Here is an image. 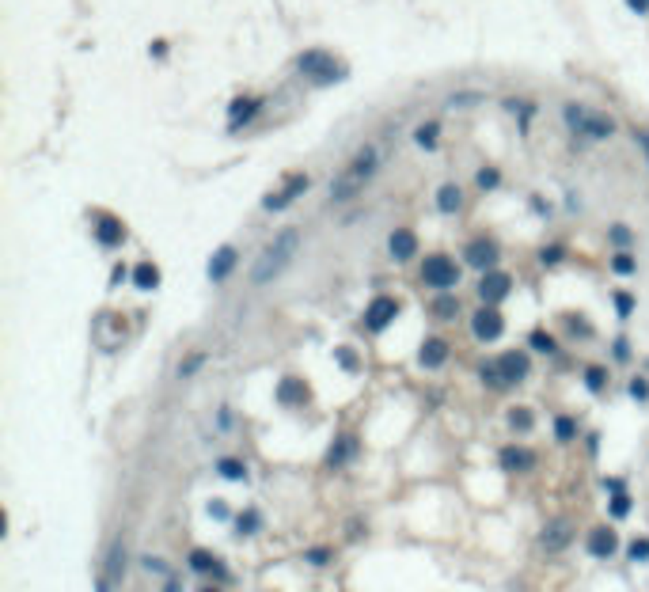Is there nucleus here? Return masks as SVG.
<instances>
[{
  "label": "nucleus",
  "mask_w": 649,
  "mask_h": 592,
  "mask_svg": "<svg viewBox=\"0 0 649 592\" xmlns=\"http://www.w3.org/2000/svg\"><path fill=\"white\" fill-rule=\"evenodd\" d=\"M630 8H634V12H649V0H627Z\"/></svg>",
  "instance_id": "46"
},
{
  "label": "nucleus",
  "mask_w": 649,
  "mask_h": 592,
  "mask_svg": "<svg viewBox=\"0 0 649 592\" xmlns=\"http://www.w3.org/2000/svg\"><path fill=\"white\" fill-rule=\"evenodd\" d=\"M145 570H152V573H167V566L159 558H145Z\"/></svg>",
  "instance_id": "43"
},
{
  "label": "nucleus",
  "mask_w": 649,
  "mask_h": 592,
  "mask_svg": "<svg viewBox=\"0 0 649 592\" xmlns=\"http://www.w3.org/2000/svg\"><path fill=\"white\" fill-rule=\"evenodd\" d=\"M433 312H437L440 319H452V315L459 312V304H456L452 296H437V304H433Z\"/></svg>",
  "instance_id": "28"
},
{
  "label": "nucleus",
  "mask_w": 649,
  "mask_h": 592,
  "mask_svg": "<svg viewBox=\"0 0 649 592\" xmlns=\"http://www.w3.org/2000/svg\"><path fill=\"white\" fill-rule=\"evenodd\" d=\"M232 270H236V247H221L216 251V255L209 258V277L213 281H224L232 274Z\"/></svg>",
  "instance_id": "15"
},
{
  "label": "nucleus",
  "mask_w": 649,
  "mask_h": 592,
  "mask_svg": "<svg viewBox=\"0 0 649 592\" xmlns=\"http://www.w3.org/2000/svg\"><path fill=\"white\" fill-rule=\"evenodd\" d=\"M421 277H426V285H433V289H452L459 281V270L448 255H429L426 266H421Z\"/></svg>",
  "instance_id": "4"
},
{
  "label": "nucleus",
  "mask_w": 649,
  "mask_h": 592,
  "mask_svg": "<svg viewBox=\"0 0 649 592\" xmlns=\"http://www.w3.org/2000/svg\"><path fill=\"white\" fill-rule=\"evenodd\" d=\"M630 395H634L638 402L649 399V383H645V380H630Z\"/></svg>",
  "instance_id": "36"
},
{
  "label": "nucleus",
  "mask_w": 649,
  "mask_h": 592,
  "mask_svg": "<svg viewBox=\"0 0 649 592\" xmlns=\"http://www.w3.org/2000/svg\"><path fill=\"white\" fill-rule=\"evenodd\" d=\"M258 528V516H243L240 520V532H255Z\"/></svg>",
  "instance_id": "42"
},
{
  "label": "nucleus",
  "mask_w": 649,
  "mask_h": 592,
  "mask_svg": "<svg viewBox=\"0 0 649 592\" xmlns=\"http://www.w3.org/2000/svg\"><path fill=\"white\" fill-rule=\"evenodd\" d=\"M509 289H513V277L501 274V270H490V274H483V281H478V296H483L490 308L497 304V300L509 296Z\"/></svg>",
  "instance_id": "7"
},
{
  "label": "nucleus",
  "mask_w": 649,
  "mask_h": 592,
  "mask_svg": "<svg viewBox=\"0 0 649 592\" xmlns=\"http://www.w3.org/2000/svg\"><path fill=\"white\" fill-rule=\"evenodd\" d=\"M467 262H471L475 270H483V274H490L494 262H497V247L486 243V239H475L471 247H467Z\"/></svg>",
  "instance_id": "12"
},
{
  "label": "nucleus",
  "mask_w": 649,
  "mask_h": 592,
  "mask_svg": "<svg viewBox=\"0 0 649 592\" xmlns=\"http://www.w3.org/2000/svg\"><path fill=\"white\" fill-rule=\"evenodd\" d=\"M190 566L197 573H221V562H216L209 551H190Z\"/></svg>",
  "instance_id": "24"
},
{
  "label": "nucleus",
  "mask_w": 649,
  "mask_h": 592,
  "mask_svg": "<svg viewBox=\"0 0 649 592\" xmlns=\"http://www.w3.org/2000/svg\"><path fill=\"white\" fill-rule=\"evenodd\" d=\"M202 361H205V357H202V353H194V357H190V361H186L178 372H183V376H190V372H197V369H202Z\"/></svg>",
  "instance_id": "40"
},
{
  "label": "nucleus",
  "mask_w": 649,
  "mask_h": 592,
  "mask_svg": "<svg viewBox=\"0 0 649 592\" xmlns=\"http://www.w3.org/2000/svg\"><path fill=\"white\" fill-rule=\"evenodd\" d=\"M459 205H464V194H459V186L448 183V186H440V190H437V209H440V213H456Z\"/></svg>",
  "instance_id": "20"
},
{
  "label": "nucleus",
  "mask_w": 649,
  "mask_h": 592,
  "mask_svg": "<svg viewBox=\"0 0 649 592\" xmlns=\"http://www.w3.org/2000/svg\"><path fill=\"white\" fill-rule=\"evenodd\" d=\"M554 429H558V437H562V440H573V433H577L573 418H558V426H554Z\"/></svg>",
  "instance_id": "32"
},
{
  "label": "nucleus",
  "mask_w": 649,
  "mask_h": 592,
  "mask_svg": "<svg viewBox=\"0 0 649 592\" xmlns=\"http://www.w3.org/2000/svg\"><path fill=\"white\" fill-rule=\"evenodd\" d=\"M205 592H209V588H205Z\"/></svg>",
  "instance_id": "49"
},
{
  "label": "nucleus",
  "mask_w": 649,
  "mask_h": 592,
  "mask_svg": "<svg viewBox=\"0 0 649 592\" xmlns=\"http://www.w3.org/2000/svg\"><path fill=\"white\" fill-rule=\"evenodd\" d=\"M96 239L103 247H118V243L126 239V228H122V221H114V217H99L96 221Z\"/></svg>",
  "instance_id": "14"
},
{
  "label": "nucleus",
  "mask_w": 649,
  "mask_h": 592,
  "mask_svg": "<svg viewBox=\"0 0 649 592\" xmlns=\"http://www.w3.org/2000/svg\"><path fill=\"white\" fill-rule=\"evenodd\" d=\"M395 315H399V300L376 296L372 304H369V312H365V327H369V331H383V327H388Z\"/></svg>",
  "instance_id": "9"
},
{
  "label": "nucleus",
  "mask_w": 649,
  "mask_h": 592,
  "mask_svg": "<svg viewBox=\"0 0 649 592\" xmlns=\"http://www.w3.org/2000/svg\"><path fill=\"white\" fill-rule=\"evenodd\" d=\"M566 121L573 129H581V133L596 137V140L615 133V121H611L608 114H592V110H585V107H566Z\"/></svg>",
  "instance_id": "3"
},
{
  "label": "nucleus",
  "mask_w": 649,
  "mask_h": 592,
  "mask_svg": "<svg viewBox=\"0 0 649 592\" xmlns=\"http://www.w3.org/2000/svg\"><path fill=\"white\" fill-rule=\"evenodd\" d=\"M611 270H615V274H634V258L630 255H615V262H611Z\"/></svg>",
  "instance_id": "31"
},
{
  "label": "nucleus",
  "mask_w": 649,
  "mask_h": 592,
  "mask_svg": "<svg viewBox=\"0 0 649 592\" xmlns=\"http://www.w3.org/2000/svg\"><path fill=\"white\" fill-rule=\"evenodd\" d=\"M562 258V247H551V251H543V262H558Z\"/></svg>",
  "instance_id": "45"
},
{
  "label": "nucleus",
  "mask_w": 649,
  "mask_h": 592,
  "mask_svg": "<svg viewBox=\"0 0 649 592\" xmlns=\"http://www.w3.org/2000/svg\"><path fill=\"white\" fill-rule=\"evenodd\" d=\"M478 186H483V190H486V186H497V171H494V167H483V171H478Z\"/></svg>",
  "instance_id": "37"
},
{
  "label": "nucleus",
  "mask_w": 649,
  "mask_h": 592,
  "mask_svg": "<svg viewBox=\"0 0 649 592\" xmlns=\"http://www.w3.org/2000/svg\"><path fill=\"white\" fill-rule=\"evenodd\" d=\"M532 346H535V350H547V353L554 350V342H551V334H543V331H535V334H532Z\"/></svg>",
  "instance_id": "35"
},
{
  "label": "nucleus",
  "mask_w": 649,
  "mask_h": 592,
  "mask_svg": "<svg viewBox=\"0 0 649 592\" xmlns=\"http://www.w3.org/2000/svg\"><path fill=\"white\" fill-rule=\"evenodd\" d=\"M611 239H615L619 247H630V232L623 228V224H615V228H611Z\"/></svg>",
  "instance_id": "39"
},
{
  "label": "nucleus",
  "mask_w": 649,
  "mask_h": 592,
  "mask_svg": "<svg viewBox=\"0 0 649 592\" xmlns=\"http://www.w3.org/2000/svg\"><path fill=\"white\" fill-rule=\"evenodd\" d=\"M258 107H262V99H247V103L236 99V103H232V129H240V121H247Z\"/></svg>",
  "instance_id": "23"
},
{
  "label": "nucleus",
  "mask_w": 649,
  "mask_h": 592,
  "mask_svg": "<svg viewBox=\"0 0 649 592\" xmlns=\"http://www.w3.org/2000/svg\"><path fill=\"white\" fill-rule=\"evenodd\" d=\"M133 285L137 289H156L159 285V270L152 266V262H140V266L133 270Z\"/></svg>",
  "instance_id": "22"
},
{
  "label": "nucleus",
  "mask_w": 649,
  "mask_h": 592,
  "mask_svg": "<svg viewBox=\"0 0 649 592\" xmlns=\"http://www.w3.org/2000/svg\"><path fill=\"white\" fill-rule=\"evenodd\" d=\"M471 331H475V338H483V342H494V338L505 331V319H501V312H497V308L486 304L483 312H475Z\"/></svg>",
  "instance_id": "8"
},
{
  "label": "nucleus",
  "mask_w": 649,
  "mask_h": 592,
  "mask_svg": "<svg viewBox=\"0 0 649 592\" xmlns=\"http://www.w3.org/2000/svg\"><path fill=\"white\" fill-rule=\"evenodd\" d=\"M630 558H649V539H634V547H630Z\"/></svg>",
  "instance_id": "38"
},
{
  "label": "nucleus",
  "mask_w": 649,
  "mask_h": 592,
  "mask_svg": "<svg viewBox=\"0 0 649 592\" xmlns=\"http://www.w3.org/2000/svg\"><path fill=\"white\" fill-rule=\"evenodd\" d=\"M296 247H300V232H296V228H285V232H281V236L258 255L255 270H251V281H255V285H266V281H274L281 270H285L289 262L296 258Z\"/></svg>",
  "instance_id": "1"
},
{
  "label": "nucleus",
  "mask_w": 649,
  "mask_h": 592,
  "mask_svg": "<svg viewBox=\"0 0 649 592\" xmlns=\"http://www.w3.org/2000/svg\"><path fill=\"white\" fill-rule=\"evenodd\" d=\"M388 247H391V255L399 258V262H407L414 251H418V239H414V232L407 228H399V232H391V239H388Z\"/></svg>",
  "instance_id": "16"
},
{
  "label": "nucleus",
  "mask_w": 649,
  "mask_h": 592,
  "mask_svg": "<svg viewBox=\"0 0 649 592\" xmlns=\"http://www.w3.org/2000/svg\"><path fill=\"white\" fill-rule=\"evenodd\" d=\"M300 72H304V77H312L315 84H331V80L342 77V69H338V65L327 58L323 50H308L304 58H300Z\"/></svg>",
  "instance_id": "5"
},
{
  "label": "nucleus",
  "mask_w": 649,
  "mask_h": 592,
  "mask_svg": "<svg viewBox=\"0 0 649 592\" xmlns=\"http://www.w3.org/2000/svg\"><path fill=\"white\" fill-rule=\"evenodd\" d=\"M627 509H630L627 494H615V497H611V516H627Z\"/></svg>",
  "instance_id": "33"
},
{
  "label": "nucleus",
  "mask_w": 649,
  "mask_h": 592,
  "mask_svg": "<svg viewBox=\"0 0 649 592\" xmlns=\"http://www.w3.org/2000/svg\"><path fill=\"white\" fill-rule=\"evenodd\" d=\"M308 399V383L304 380H281V402H304Z\"/></svg>",
  "instance_id": "21"
},
{
  "label": "nucleus",
  "mask_w": 649,
  "mask_h": 592,
  "mask_svg": "<svg viewBox=\"0 0 649 592\" xmlns=\"http://www.w3.org/2000/svg\"><path fill=\"white\" fill-rule=\"evenodd\" d=\"M573 520H566V516H554V520H547V528L539 532V547L543 551H566L570 543H573Z\"/></svg>",
  "instance_id": "6"
},
{
  "label": "nucleus",
  "mask_w": 649,
  "mask_h": 592,
  "mask_svg": "<svg viewBox=\"0 0 649 592\" xmlns=\"http://www.w3.org/2000/svg\"><path fill=\"white\" fill-rule=\"evenodd\" d=\"M638 145L645 148V156H649V133H638Z\"/></svg>",
  "instance_id": "48"
},
{
  "label": "nucleus",
  "mask_w": 649,
  "mask_h": 592,
  "mask_svg": "<svg viewBox=\"0 0 649 592\" xmlns=\"http://www.w3.org/2000/svg\"><path fill=\"white\" fill-rule=\"evenodd\" d=\"M304 190H308V175H289V183L281 186L277 194H270L262 205H266L270 213H277V209H285V205H293V202H296V197L304 194Z\"/></svg>",
  "instance_id": "10"
},
{
  "label": "nucleus",
  "mask_w": 649,
  "mask_h": 592,
  "mask_svg": "<svg viewBox=\"0 0 649 592\" xmlns=\"http://www.w3.org/2000/svg\"><path fill=\"white\" fill-rule=\"evenodd\" d=\"M604 380H608V372H604V369H596V364H592V369L585 372V383H589L592 391H600V388H604Z\"/></svg>",
  "instance_id": "30"
},
{
  "label": "nucleus",
  "mask_w": 649,
  "mask_h": 592,
  "mask_svg": "<svg viewBox=\"0 0 649 592\" xmlns=\"http://www.w3.org/2000/svg\"><path fill=\"white\" fill-rule=\"evenodd\" d=\"M216 471H221L224 478H247V467H243L240 459H221V463H216Z\"/></svg>",
  "instance_id": "26"
},
{
  "label": "nucleus",
  "mask_w": 649,
  "mask_h": 592,
  "mask_svg": "<svg viewBox=\"0 0 649 592\" xmlns=\"http://www.w3.org/2000/svg\"><path fill=\"white\" fill-rule=\"evenodd\" d=\"M122 573H126V547H122V539L110 547V558H107V581L110 585H118Z\"/></svg>",
  "instance_id": "17"
},
{
  "label": "nucleus",
  "mask_w": 649,
  "mask_h": 592,
  "mask_svg": "<svg viewBox=\"0 0 649 592\" xmlns=\"http://www.w3.org/2000/svg\"><path fill=\"white\" fill-rule=\"evenodd\" d=\"M372 171H376V148H361V152L350 159V167L331 183V197L334 202H350L357 190H365V183L372 178Z\"/></svg>",
  "instance_id": "2"
},
{
  "label": "nucleus",
  "mask_w": 649,
  "mask_h": 592,
  "mask_svg": "<svg viewBox=\"0 0 649 592\" xmlns=\"http://www.w3.org/2000/svg\"><path fill=\"white\" fill-rule=\"evenodd\" d=\"M509 426L513 429H532V410H524V407L509 410Z\"/></svg>",
  "instance_id": "29"
},
{
  "label": "nucleus",
  "mask_w": 649,
  "mask_h": 592,
  "mask_svg": "<svg viewBox=\"0 0 649 592\" xmlns=\"http://www.w3.org/2000/svg\"><path fill=\"white\" fill-rule=\"evenodd\" d=\"M604 486H608V490H611V494H623V482H619V478H608V482H604Z\"/></svg>",
  "instance_id": "47"
},
{
  "label": "nucleus",
  "mask_w": 649,
  "mask_h": 592,
  "mask_svg": "<svg viewBox=\"0 0 649 592\" xmlns=\"http://www.w3.org/2000/svg\"><path fill=\"white\" fill-rule=\"evenodd\" d=\"M494 364H497V376H501V383H516V380H524V376H528V357L516 353V350L501 353Z\"/></svg>",
  "instance_id": "11"
},
{
  "label": "nucleus",
  "mask_w": 649,
  "mask_h": 592,
  "mask_svg": "<svg viewBox=\"0 0 649 592\" xmlns=\"http://www.w3.org/2000/svg\"><path fill=\"white\" fill-rule=\"evenodd\" d=\"M501 463L509 467V471H528V467L535 463V456L528 452V448H505V452H501Z\"/></svg>",
  "instance_id": "18"
},
{
  "label": "nucleus",
  "mask_w": 649,
  "mask_h": 592,
  "mask_svg": "<svg viewBox=\"0 0 649 592\" xmlns=\"http://www.w3.org/2000/svg\"><path fill=\"white\" fill-rule=\"evenodd\" d=\"M414 140H418L421 148H433V145H437V121H429V126H421L418 133H414Z\"/></svg>",
  "instance_id": "27"
},
{
  "label": "nucleus",
  "mask_w": 649,
  "mask_h": 592,
  "mask_svg": "<svg viewBox=\"0 0 649 592\" xmlns=\"http://www.w3.org/2000/svg\"><path fill=\"white\" fill-rule=\"evenodd\" d=\"M338 361H342L346 369H357V361H353V353H350V350H338Z\"/></svg>",
  "instance_id": "44"
},
{
  "label": "nucleus",
  "mask_w": 649,
  "mask_h": 592,
  "mask_svg": "<svg viewBox=\"0 0 649 592\" xmlns=\"http://www.w3.org/2000/svg\"><path fill=\"white\" fill-rule=\"evenodd\" d=\"M209 513L216 516V520H224V516H228V505H224V501H213V505H209Z\"/></svg>",
  "instance_id": "41"
},
{
  "label": "nucleus",
  "mask_w": 649,
  "mask_h": 592,
  "mask_svg": "<svg viewBox=\"0 0 649 592\" xmlns=\"http://www.w3.org/2000/svg\"><path fill=\"white\" fill-rule=\"evenodd\" d=\"M418 361L426 364V369H440V364L448 361V342L445 338H426L418 350Z\"/></svg>",
  "instance_id": "13"
},
{
  "label": "nucleus",
  "mask_w": 649,
  "mask_h": 592,
  "mask_svg": "<svg viewBox=\"0 0 649 592\" xmlns=\"http://www.w3.org/2000/svg\"><path fill=\"white\" fill-rule=\"evenodd\" d=\"M589 551L596 554V558H604V554L615 551V532H608V528H596L589 535Z\"/></svg>",
  "instance_id": "19"
},
{
  "label": "nucleus",
  "mask_w": 649,
  "mask_h": 592,
  "mask_svg": "<svg viewBox=\"0 0 649 592\" xmlns=\"http://www.w3.org/2000/svg\"><path fill=\"white\" fill-rule=\"evenodd\" d=\"M615 308H619V315H630V312H634V296H630V293H619V296H615Z\"/></svg>",
  "instance_id": "34"
},
{
  "label": "nucleus",
  "mask_w": 649,
  "mask_h": 592,
  "mask_svg": "<svg viewBox=\"0 0 649 592\" xmlns=\"http://www.w3.org/2000/svg\"><path fill=\"white\" fill-rule=\"evenodd\" d=\"M350 456H353V440L342 437V440H334V445H331V456H327V459H331V463H346Z\"/></svg>",
  "instance_id": "25"
}]
</instances>
